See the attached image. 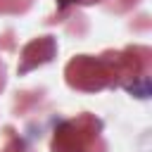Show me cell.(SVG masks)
Returning <instances> with one entry per match:
<instances>
[{
  "instance_id": "obj_1",
  "label": "cell",
  "mask_w": 152,
  "mask_h": 152,
  "mask_svg": "<svg viewBox=\"0 0 152 152\" xmlns=\"http://www.w3.org/2000/svg\"><path fill=\"white\" fill-rule=\"evenodd\" d=\"M102 119L90 112H81L71 119H59L52 131V152H107L102 138Z\"/></svg>"
},
{
  "instance_id": "obj_2",
  "label": "cell",
  "mask_w": 152,
  "mask_h": 152,
  "mask_svg": "<svg viewBox=\"0 0 152 152\" xmlns=\"http://www.w3.org/2000/svg\"><path fill=\"white\" fill-rule=\"evenodd\" d=\"M116 86L126 93L145 100L152 90V50L147 45H128L124 50H112Z\"/></svg>"
},
{
  "instance_id": "obj_3",
  "label": "cell",
  "mask_w": 152,
  "mask_h": 152,
  "mask_svg": "<svg viewBox=\"0 0 152 152\" xmlns=\"http://www.w3.org/2000/svg\"><path fill=\"white\" fill-rule=\"evenodd\" d=\"M64 81L69 88L81 93H100L104 88H116V74L112 62V50L102 55H76L64 66Z\"/></svg>"
},
{
  "instance_id": "obj_4",
  "label": "cell",
  "mask_w": 152,
  "mask_h": 152,
  "mask_svg": "<svg viewBox=\"0 0 152 152\" xmlns=\"http://www.w3.org/2000/svg\"><path fill=\"white\" fill-rule=\"evenodd\" d=\"M57 55V40L52 36H38L33 40H28L24 48H21V55H19V66L17 71L24 76L48 62H52Z\"/></svg>"
},
{
  "instance_id": "obj_5",
  "label": "cell",
  "mask_w": 152,
  "mask_h": 152,
  "mask_svg": "<svg viewBox=\"0 0 152 152\" xmlns=\"http://www.w3.org/2000/svg\"><path fill=\"white\" fill-rule=\"evenodd\" d=\"M2 152H33V147L28 145V140H24L19 133H14L10 126L5 128V147Z\"/></svg>"
},
{
  "instance_id": "obj_6",
  "label": "cell",
  "mask_w": 152,
  "mask_h": 152,
  "mask_svg": "<svg viewBox=\"0 0 152 152\" xmlns=\"http://www.w3.org/2000/svg\"><path fill=\"white\" fill-rule=\"evenodd\" d=\"M33 0H0V14H26Z\"/></svg>"
},
{
  "instance_id": "obj_7",
  "label": "cell",
  "mask_w": 152,
  "mask_h": 152,
  "mask_svg": "<svg viewBox=\"0 0 152 152\" xmlns=\"http://www.w3.org/2000/svg\"><path fill=\"white\" fill-rule=\"evenodd\" d=\"M59 2V10L66 12L69 7H76V5H95V2H102V0H57Z\"/></svg>"
},
{
  "instance_id": "obj_8",
  "label": "cell",
  "mask_w": 152,
  "mask_h": 152,
  "mask_svg": "<svg viewBox=\"0 0 152 152\" xmlns=\"http://www.w3.org/2000/svg\"><path fill=\"white\" fill-rule=\"evenodd\" d=\"M135 2H140V0H116V5H114V7H116L119 12H124V10H128V7H133Z\"/></svg>"
},
{
  "instance_id": "obj_9",
  "label": "cell",
  "mask_w": 152,
  "mask_h": 152,
  "mask_svg": "<svg viewBox=\"0 0 152 152\" xmlns=\"http://www.w3.org/2000/svg\"><path fill=\"white\" fill-rule=\"evenodd\" d=\"M5 83H7V71H5V62L0 59V93H2Z\"/></svg>"
}]
</instances>
